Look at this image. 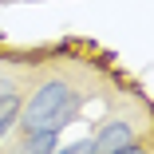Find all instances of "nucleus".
I'll list each match as a JSON object with an SVG mask.
<instances>
[{"label":"nucleus","mask_w":154,"mask_h":154,"mask_svg":"<svg viewBox=\"0 0 154 154\" xmlns=\"http://www.w3.org/2000/svg\"><path fill=\"white\" fill-rule=\"evenodd\" d=\"M79 107H83V99L63 79H48L44 87H36V95L20 111V122H24L28 134L32 131H59V127H67V122L79 115Z\"/></svg>","instance_id":"f257e3e1"},{"label":"nucleus","mask_w":154,"mask_h":154,"mask_svg":"<svg viewBox=\"0 0 154 154\" xmlns=\"http://www.w3.org/2000/svg\"><path fill=\"white\" fill-rule=\"evenodd\" d=\"M134 142V131H131V122H122V119H111L107 127L95 134V154H115L122 146H131Z\"/></svg>","instance_id":"f03ea898"},{"label":"nucleus","mask_w":154,"mask_h":154,"mask_svg":"<svg viewBox=\"0 0 154 154\" xmlns=\"http://www.w3.org/2000/svg\"><path fill=\"white\" fill-rule=\"evenodd\" d=\"M59 146V131H32L24 142V154H51Z\"/></svg>","instance_id":"7ed1b4c3"},{"label":"nucleus","mask_w":154,"mask_h":154,"mask_svg":"<svg viewBox=\"0 0 154 154\" xmlns=\"http://www.w3.org/2000/svg\"><path fill=\"white\" fill-rule=\"evenodd\" d=\"M16 115H20V103H16L12 95H8V99H0V138L8 134V127L16 122Z\"/></svg>","instance_id":"20e7f679"},{"label":"nucleus","mask_w":154,"mask_h":154,"mask_svg":"<svg viewBox=\"0 0 154 154\" xmlns=\"http://www.w3.org/2000/svg\"><path fill=\"white\" fill-rule=\"evenodd\" d=\"M51 154H95V138H79V142H71L63 150H51Z\"/></svg>","instance_id":"39448f33"},{"label":"nucleus","mask_w":154,"mask_h":154,"mask_svg":"<svg viewBox=\"0 0 154 154\" xmlns=\"http://www.w3.org/2000/svg\"><path fill=\"white\" fill-rule=\"evenodd\" d=\"M115 154H146V146H138V142H131V146H122V150H115Z\"/></svg>","instance_id":"423d86ee"},{"label":"nucleus","mask_w":154,"mask_h":154,"mask_svg":"<svg viewBox=\"0 0 154 154\" xmlns=\"http://www.w3.org/2000/svg\"><path fill=\"white\" fill-rule=\"evenodd\" d=\"M12 95V83H0V99H8Z\"/></svg>","instance_id":"0eeeda50"}]
</instances>
